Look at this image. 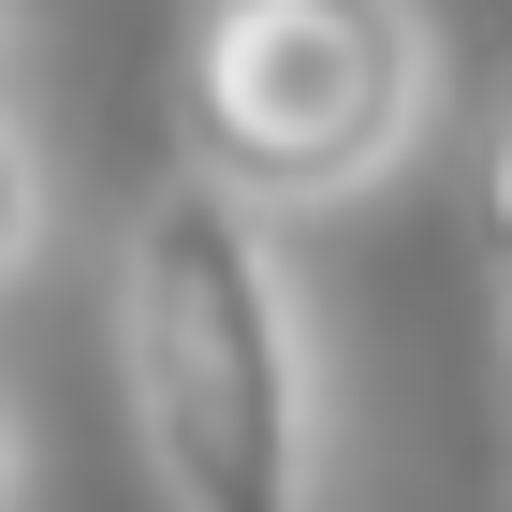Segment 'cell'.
I'll use <instances>...</instances> for the list:
<instances>
[{"label":"cell","instance_id":"obj_1","mask_svg":"<svg viewBox=\"0 0 512 512\" xmlns=\"http://www.w3.org/2000/svg\"><path fill=\"white\" fill-rule=\"evenodd\" d=\"M103 337H118L132 469L161 512H337V395H322L293 220L176 161L118 220Z\"/></svg>","mask_w":512,"mask_h":512},{"label":"cell","instance_id":"obj_2","mask_svg":"<svg viewBox=\"0 0 512 512\" xmlns=\"http://www.w3.org/2000/svg\"><path fill=\"white\" fill-rule=\"evenodd\" d=\"M439 132L425 0H191L176 15V161L264 220L395 191Z\"/></svg>","mask_w":512,"mask_h":512},{"label":"cell","instance_id":"obj_3","mask_svg":"<svg viewBox=\"0 0 512 512\" xmlns=\"http://www.w3.org/2000/svg\"><path fill=\"white\" fill-rule=\"evenodd\" d=\"M44 264V147H30V118L0 103V293Z\"/></svg>","mask_w":512,"mask_h":512},{"label":"cell","instance_id":"obj_4","mask_svg":"<svg viewBox=\"0 0 512 512\" xmlns=\"http://www.w3.org/2000/svg\"><path fill=\"white\" fill-rule=\"evenodd\" d=\"M0 512H30V410H15V381H0Z\"/></svg>","mask_w":512,"mask_h":512},{"label":"cell","instance_id":"obj_5","mask_svg":"<svg viewBox=\"0 0 512 512\" xmlns=\"http://www.w3.org/2000/svg\"><path fill=\"white\" fill-rule=\"evenodd\" d=\"M483 235H498V264H512V118H498V161H483Z\"/></svg>","mask_w":512,"mask_h":512},{"label":"cell","instance_id":"obj_6","mask_svg":"<svg viewBox=\"0 0 512 512\" xmlns=\"http://www.w3.org/2000/svg\"><path fill=\"white\" fill-rule=\"evenodd\" d=\"M0 44H15V0H0Z\"/></svg>","mask_w":512,"mask_h":512},{"label":"cell","instance_id":"obj_7","mask_svg":"<svg viewBox=\"0 0 512 512\" xmlns=\"http://www.w3.org/2000/svg\"><path fill=\"white\" fill-rule=\"evenodd\" d=\"M498 30H512V0H498Z\"/></svg>","mask_w":512,"mask_h":512},{"label":"cell","instance_id":"obj_8","mask_svg":"<svg viewBox=\"0 0 512 512\" xmlns=\"http://www.w3.org/2000/svg\"><path fill=\"white\" fill-rule=\"evenodd\" d=\"M498 352H512V322H498Z\"/></svg>","mask_w":512,"mask_h":512}]
</instances>
